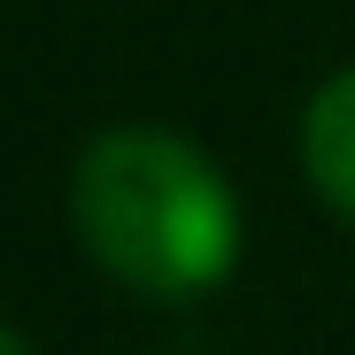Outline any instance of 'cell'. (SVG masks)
Returning <instances> with one entry per match:
<instances>
[{"label": "cell", "instance_id": "1", "mask_svg": "<svg viewBox=\"0 0 355 355\" xmlns=\"http://www.w3.org/2000/svg\"><path fill=\"white\" fill-rule=\"evenodd\" d=\"M78 248L132 293L178 302L209 293L240 255V201L232 178L162 124H116L70 170Z\"/></svg>", "mask_w": 355, "mask_h": 355}, {"label": "cell", "instance_id": "2", "mask_svg": "<svg viewBox=\"0 0 355 355\" xmlns=\"http://www.w3.org/2000/svg\"><path fill=\"white\" fill-rule=\"evenodd\" d=\"M302 162H309V186L340 216H355V70L317 85V101L302 116Z\"/></svg>", "mask_w": 355, "mask_h": 355}, {"label": "cell", "instance_id": "3", "mask_svg": "<svg viewBox=\"0 0 355 355\" xmlns=\"http://www.w3.org/2000/svg\"><path fill=\"white\" fill-rule=\"evenodd\" d=\"M0 355H31V340H24L16 324H0Z\"/></svg>", "mask_w": 355, "mask_h": 355}]
</instances>
